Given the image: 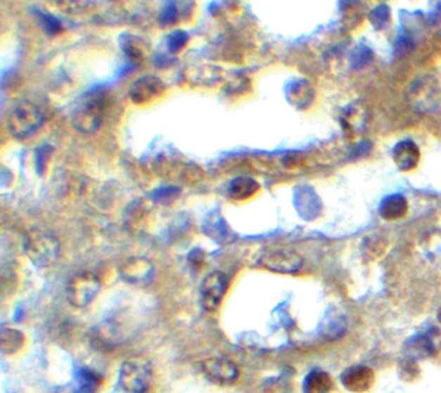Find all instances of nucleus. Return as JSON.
I'll list each match as a JSON object with an SVG mask.
<instances>
[{
	"instance_id": "f257e3e1",
	"label": "nucleus",
	"mask_w": 441,
	"mask_h": 393,
	"mask_svg": "<svg viewBox=\"0 0 441 393\" xmlns=\"http://www.w3.org/2000/svg\"><path fill=\"white\" fill-rule=\"evenodd\" d=\"M26 257L38 268H47L60 257V243L49 232L34 229L26 234L24 241Z\"/></svg>"
},
{
	"instance_id": "f03ea898",
	"label": "nucleus",
	"mask_w": 441,
	"mask_h": 393,
	"mask_svg": "<svg viewBox=\"0 0 441 393\" xmlns=\"http://www.w3.org/2000/svg\"><path fill=\"white\" fill-rule=\"evenodd\" d=\"M105 98L98 94H89L82 98L72 112V127L80 134L91 135L101 127L104 118Z\"/></svg>"
},
{
	"instance_id": "7ed1b4c3",
	"label": "nucleus",
	"mask_w": 441,
	"mask_h": 393,
	"mask_svg": "<svg viewBox=\"0 0 441 393\" xmlns=\"http://www.w3.org/2000/svg\"><path fill=\"white\" fill-rule=\"evenodd\" d=\"M44 115L39 108L30 101L17 104L8 117V131L16 138L30 137L43 126Z\"/></svg>"
},
{
	"instance_id": "20e7f679",
	"label": "nucleus",
	"mask_w": 441,
	"mask_h": 393,
	"mask_svg": "<svg viewBox=\"0 0 441 393\" xmlns=\"http://www.w3.org/2000/svg\"><path fill=\"white\" fill-rule=\"evenodd\" d=\"M152 366L141 357H134L122 363L120 385L126 392L143 393L151 385Z\"/></svg>"
},
{
	"instance_id": "39448f33",
	"label": "nucleus",
	"mask_w": 441,
	"mask_h": 393,
	"mask_svg": "<svg viewBox=\"0 0 441 393\" xmlns=\"http://www.w3.org/2000/svg\"><path fill=\"white\" fill-rule=\"evenodd\" d=\"M100 291V281L91 273H79L70 278L66 288V297L77 308H86L94 302Z\"/></svg>"
},
{
	"instance_id": "423d86ee",
	"label": "nucleus",
	"mask_w": 441,
	"mask_h": 393,
	"mask_svg": "<svg viewBox=\"0 0 441 393\" xmlns=\"http://www.w3.org/2000/svg\"><path fill=\"white\" fill-rule=\"evenodd\" d=\"M228 290V278L223 272L210 273L200 283V304L212 312L217 311L222 300L224 299L225 292Z\"/></svg>"
},
{
	"instance_id": "0eeeda50",
	"label": "nucleus",
	"mask_w": 441,
	"mask_h": 393,
	"mask_svg": "<svg viewBox=\"0 0 441 393\" xmlns=\"http://www.w3.org/2000/svg\"><path fill=\"white\" fill-rule=\"evenodd\" d=\"M302 264V257L290 250H269L259 257V265L271 272L295 273Z\"/></svg>"
},
{
	"instance_id": "6e6552de",
	"label": "nucleus",
	"mask_w": 441,
	"mask_h": 393,
	"mask_svg": "<svg viewBox=\"0 0 441 393\" xmlns=\"http://www.w3.org/2000/svg\"><path fill=\"white\" fill-rule=\"evenodd\" d=\"M165 91L166 86L158 77L144 75L129 86V100L136 105L149 104L162 96Z\"/></svg>"
},
{
	"instance_id": "1a4fd4ad",
	"label": "nucleus",
	"mask_w": 441,
	"mask_h": 393,
	"mask_svg": "<svg viewBox=\"0 0 441 393\" xmlns=\"http://www.w3.org/2000/svg\"><path fill=\"white\" fill-rule=\"evenodd\" d=\"M200 369L210 380L219 385H232L238 378L236 365L223 357H212L202 362Z\"/></svg>"
},
{
	"instance_id": "9d476101",
	"label": "nucleus",
	"mask_w": 441,
	"mask_h": 393,
	"mask_svg": "<svg viewBox=\"0 0 441 393\" xmlns=\"http://www.w3.org/2000/svg\"><path fill=\"white\" fill-rule=\"evenodd\" d=\"M123 281L132 285H145L151 282L154 274V265L145 257H129L120 266Z\"/></svg>"
},
{
	"instance_id": "9b49d317",
	"label": "nucleus",
	"mask_w": 441,
	"mask_h": 393,
	"mask_svg": "<svg viewBox=\"0 0 441 393\" xmlns=\"http://www.w3.org/2000/svg\"><path fill=\"white\" fill-rule=\"evenodd\" d=\"M374 371L364 365L348 368L340 377V382L345 389L353 393L368 392L374 385Z\"/></svg>"
},
{
	"instance_id": "f8f14e48",
	"label": "nucleus",
	"mask_w": 441,
	"mask_h": 393,
	"mask_svg": "<svg viewBox=\"0 0 441 393\" xmlns=\"http://www.w3.org/2000/svg\"><path fill=\"white\" fill-rule=\"evenodd\" d=\"M392 155L393 161L401 171H410V169H416L421 158V153L417 145L410 140L401 141L396 145L393 149Z\"/></svg>"
},
{
	"instance_id": "ddd939ff",
	"label": "nucleus",
	"mask_w": 441,
	"mask_h": 393,
	"mask_svg": "<svg viewBox=\"0 0 441 393\" xmlns=\"http://www.w3.org/2000/svg\"><path fill=\"white\" fill-rule=\"evenodd\" d=\"M120 47L126 57L134 63H141L149 51V46L145 43V39L129 32L120 35Z\"/></svg>"
},
{
	"instance_id": "4468645a",
	"label": "nucleus",
	"mask_w": 441,
	"mask_h": 393,
	"mask_svg": "<svg viewBox=\"0 0 441 393\" xmlns=\"http://www.w3.org/2000/svg\"><path fill=\"white\" fill-rule=\"evenodd\" d=\"M260 189L253 177L238 176L233 179L228 186V195L234 201H246L254 197Z\"/></svg>"
},
{
	"instance_id": "2eb2a0df",
	"label": "nucleus",
	"mask_w": 441,
	"mask_h": 393,
	"mask_svg": "<svg viewBox=\"0 0 441 393\" xmlns=\"http://www.w3.org/2000/svg\"><path fill=\"white\" fill-rule=\"evenodd\" d=\"M408 212V202L400 194L385 197L381 203L379 214L385 220H397L405 217Z\"/></svg>"
},
{
	"instance_id": "dca6fc26",
	"label": "nucleus",
	"mask_w": 441,
	"mask_h": 393,
	"mask_svg": "<svg viewBox=\"0 0 441 393\" xmlns=\"http://www.w3.org/2000/svg\"><path fill=\"white\" fill-rule=\"evenodd\" d=\"M404 351L410 360H421L431 357L435 353V348L431 339L427 335H417L407 342Z\"/></svg>"
},
{
	"instance_id": "f3484780",
	"label": "nucleus",
	"mask_w": 441,
	"mask_h": 393,
	"mask_svg": "<svg viewBox=\"0 0 441 393\" xmlns=\"http://www.w3.org/2000/svg\"><path fill=\"white\" fill-rule=\"evenodd\" d=\"M333 388V379L326 371L313 370L303 382L305 393H329Z\"/></svg>"
},
{
	"instance_id": "a211bd4d",
	"label": "nucleus",
	"mask_w": 441,
	"mask_h": 393,
	"mask_svg": "<svg viewBox=\"0 0 441 393\" xmlns=\"http://www.w3.org/2000/svg\"><path fill=\"white\" fill-rule=\"evenodd\" d=\"M25 344V335L20 330L3 328L0 334V349L4 354L17 353Z\"/></svg>"
},
{
	"instance_id": "6ab92c4d",
	"label": "nucleus",
	"mask_w": 441,
	"mask_h": 393,
	"mask_svg": "<svg viewBox=\"0 0 441 393\" xmlns=\"http://www.w3.org/2000/svg\"><path fill=\"white\" fill-rule=\"evenodd\" d=\"M205 233L211 237V240L219 243L229 242V238H232V232L222 217L209 219L207 224L205 225Z\"/></svg>"
},
{
	"instance_id": "aec40b11",
	"label": "nucleus",
	"mask_w": 441,
	"mask_h": 393,
	"mask_svg": "<svg viewBox=\"0 0 441 393\" xmlns=\"http://www.w3.org/2000/svg\"><path fill=\"white\" fill-rule=\"evenodd\" d=\"M78 380H79L80 391L83 393H98L104 385L101 377L94 370L89 369L80 370Z\"/></svg>"
},
{
	"instance_id": "412c9836",
	"label": "nucleus",
	"mask_w": 441,
	"mask_h": 393,
	"mask_svg": "<svg viewBox=\"0 0 441 393\" xmlns=\"http://www.w3.org/2000/svg\"><path fill=\"white\" fill-rule=\"evenodd\" d=\"M324 326L321 328V333L324 334V337H329V339H335V337L342 335L345 330V321L343 317L340 316H334L331 317V320L328 318V321L322 322Z\"/></svg>"
},
{
	"instance_id": "4be33fe9",
	"label": "nucleus",
	"mask_w": 441,
	"mask_h": 393,
	"mask_svg": "<svg viewBox=\"0 0 441 393\" xmlns=\"http://www.w3.org/2000/svg\"><path fill=\"white\" fill-rule=\"evenodd\" d=\"M35 17H37V21L39 22L40 27L49 35H55V34H58V32L63 30V26H61L60 21L57 20L56 17L49 15L47 12L37 11Z\"/></svg>"
},
{
	"instance_id": "5701e85b",
	"label": "nucleus",
	"mask_w": 441,
	"mask_h": 393,
	"mask_svg": "<svg viewBox=\"0 0 441 393\" xmlns=\"http://www.w3.org/2000/svg\"><path fill=\"white\" fill-rule=\"evenodd\" d=\"M145 214H146V210H145L144 205H141L139 201L134 202L131 206H129V210L126 212V217H124L126 224L129 225L131 229H135L143 221V219L139 217H145Z\"/></svg>"
},
{
	"instance_id": "b1692460",
	"label": "nucleus",
	"mask_w": 441,
	"mask_h": 393,
	"mask_svg": "<svg viewBox=\"0 0 441 393\" xmlns=\"http://www.w3.org/2000/svg\"><path fill=\"white\" fill-rule=\"evenodd\" d=\"M188 39H189V35L184 30H175V32L169 34L166 44H167L170 53H177L180 49H184L185 44L188 43Z\"/></svg>"
},
{
	"instance_id": "393cba45",
	"label": "nucleus",
	"mask_w": 441,
	"mask_h": 393,
	"mask_svg": "<svg viewBox=\"0 0 441 393\" xmlns=\"http://www.w3.org/2000/svg\"><path fill=\"white\" fill-rule=\"evenodd\" d=\"M179 9L177 3H167L160 12V21L162 25H172L177 22Z\"/></svg>"
},
{
	"instance_id": "a878e982",
	"label": "nucleus",
	"mask_w": 441,
	"mask_h": 393,
	"mask_svg": "<svg viewBox=\"0 0 441 393\" xmlns=\"http://www.w3.org/2000/svg\"><path fill=\"white\" fill-rule=\"evenodd\" d=\"M180 194V191L177 188H163L153 192V200L154 202H160V203H170L174 200H177V195Z\"/></svg>"
},
{
	"instance_id": "bb28decb",
	"label": "nucleus",
	"mask_w": 441,
	"mask_h": 393,
	"mask_svg": "<svg viewBox=\"0 0 441 393\" xmlns=\"http://www.w3.org/2000/svg\"><path fill=\"white\" fill-rule=\"evenodd\" d=\"M437 317H439V321L441 322V308L439 309V313H437Z\"/></svg>"
}]
</instances>
